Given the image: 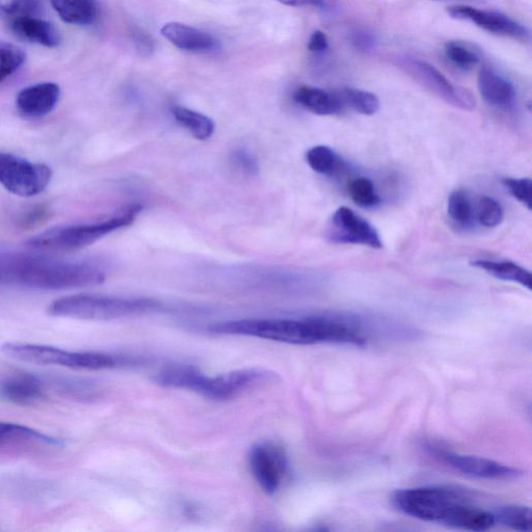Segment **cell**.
<instances>
[{
  "mask_svg": "<svg viewBox=\"0 0 532 532\" xmlns=\"http://www.w3.org/2000/svg\"><path fill=\"white\" fill-rule=\"evenodd\" d=\"M162 35L174 46L191 52H206L218 47V41L192 26L170 22L163 26Z\"/></svg>",
  "mask_w": 532,
  "mask_h": 532,
  "instance_id": "e0dca14e",
  "label": "cell"
},
{
  "mask_svg": "<svg viewBox=\"0 0 532 532\" xmlns=\"http://www.w3.org/2000/svg\"><path fill=\"white\" fill-rule=\"evenodd\" d=\"M353 45L361 50H369L375 45V40L365 32H356L352 36Z\"/></svg>",
  "mask_w": 532,
  "mask_h": 532,
  "instance_id": "74e56055",
  "label": "cell"
},
{
  "mask_svg": "<svg viewBox=\"0 0 532 532\" xmlns=\"http://www.w3.org/2000/svg\"><path fill=\"white\" fill-rule=\"evenodd\" d=\"M2 353L16 361L41 366H63L71 369L105 370L130 364L127 358L101 352H71L49 345L8 342Z\"/></svg>",
  "mask_w": 532,
  "mask_h": 532,
  "instance_id": "52a82bcc",
  "label": "cell"
},
{
  "mask_svg": "<svg viewBox=\"0 0 532 532\" xmlns=\"http://www.w3.org/2000/svg\"><path fill=\"white\" fill-rule=\"evenodd\" d=\"M61 19L73 25H90L98 17L96 0H50Z\"/></svg>",
  "mask_w": 532,
  "mask_h": 532,
  "instance_id": "ffe728a7",
  "label": "cell"
},
{
  "mask_svg": "<svg viewBox=\"0 0 532 532\" xmlns=\"http://www.w3.org/2000/svg\"><path fill=\"white\" fill-rule=\"evenodd\" d=\"M232 161L239 169L248 175L255 176L260 172L257 158L248 149H236L232 153Z\"/></svg>",
  "mask_w": 532,
  "mask_h": 532,
  "instance_id": "836d02e7",
  "label": "cell"
},
{
  "mask_svg": "<svg viewBox=\"0 0 532 532\" xmlns=\"http://www.w3.org/2000/svg\"><path fill=\"white\" fill-rule=\"evenodd\" d=\"M328 237L335 244L383 248L382 239L376 228L348 207H340L335 211Z\"/></svg>",
  "mask_w": 532,
  "mask_h": 532,
  "instance_id": "7c38bea8",
  "label": "cell"
},
{
  "mask_svg": "<svg viewBox=\"0 0 532 532\" xmlns=\"http://www.w3.org/2000/svg\"><path fill=\"white\" fill-rule=\"evenodd\" d=\"M208 331L219 335L247 336L296 345H353L357 341L355 328L342 314L313 315L300 319H238L210 326Z\"/></svg>",
  "mask_w": 532,
  "mask_h": 532,
  "instance_id": "6da1fadb",
  "label": "cell"
},
{
  "mask_svg": "<svg viewBox=\"0 0 532 532\" xmlns=\"http://www.w3.org/2000/svg\"><path fill=\"white\" fill-rule=\"evenodd\" d=\"M404 67L417 82L448 104L464 111H473L476 102L472 94L454 84L434 66L420 60H407Z\"/></svg>",
  "mask_w": 532,
  "mask_h": 532,
  "instance_id": "8fae6325",
  "label": "cell"
},
{
  "mask_svg": "<svg viewBox=\"0 0 532 532\" xmlns=\"http://www.w3.org/2000/svg\"><path fill=\"white\" fill-rule=\"evenodd\" d=\"M249 465L264 493L274 495L280 490L288 469L283 448L275 443L256 444L249 452Z\"/></svg>",
  "mask_w": 532,
  "mask_h": 532,
  "instance_id": "30bf717a",
  "label": "cell"
},
{
  "mask_svg": "<svg viewBox=\"0 0 532 532\" xmlns=\"http://www.w3.org/2000/svg\"><path fill=\"white\" fill-rule=\"evenodd\" d=\"M46 397V384L31 374H16L0 381V399L19 406H31Z\"/></svg>",
  "mask_w": 532,
  "mask_h": 532,
  "instance_id": "5bb4252c",
  "label": "cell"
},
{
  "mask_svg": "<svg viewBox=\"0 0 532 532\" xmlns=\"http://www.w3.org/2000/svg\"><path fill=\"white\" fill-rule=\"evenodd\" d=\"M172 114L196 140L206 141L214 136L216 125L209 117L178 105L174 106Z\"/></svg>",
  "mask_w": 532,
  "mask_h": 532,
  "instance_id": "603a6c76",
  "label": "cell"
},
{
  "mask_svg": "<svg viewBox=\"0 0 532 532\" xmlns=\"http://www.w3.org/2000/svg\"><path fill=\"white\" fill-rule=\"evenodd\" d=\"M477 86L483 99L494 108L504 111L514 108L516 102L514 86L493 69L489 67L481 69Z\"/></svg>",
  "mask_w": 532,
  "mask_h": 532,
  "instance_id": "2e32d148",
  "label": "cell"
},
{
  "mask_svg": "<svg viewBox=\"0 0 532 532\" xmlns=\"http://www.w3.org/2000/svg\"><path fill=\"white\" fill-rule=\"evenodd\" d=\"M42 0H0V18L12 22L26 17H39Z\"/></svg>",
  "mask_w": 532,
  "mask_h": 532,
  "instance_id": "f1b7e54d",
  "label": "cell"
},
{
  "mask_svg": "<svg viewBox=\"0 0 532 532\" xmlns=\"http://www.w3.org/2000/svg\"><path fill=\"white\" fill-rule=\"evenodd\" d=\"M445 56L454 66L471 70L481 61L480 52L473 45L462 41H450L445 45Z\"/></svg>",
  "mask_w": 532,
  "mask_h": 532,
  "instance_id": "83f0119b",
  "label": "cell"
},
{
  "mask_svg": "<svg viewBox=\"0 0 532 532\" xmlns=\"http://www.w3.org/2000/svg\"><path fill=\"white\" fill-rule=\"evenodd\" d=\"M495 523L511 529L530 532L532 529L531 512L521 505H504L493 511Z\"/></svg>",
  "mask_w": 532,
  "mask_h": 532,
  "instance_id": "484cf974",
  "label": "cell"
},
{
  "mask_svg": "<svg viewBox=\"0 0 532 532\" xmlns=\"http://www.w3.org/2000/svg\"><path fill=\"white\" fill-rule=\"evenodd\" d=\"M471 265L499 280L517 283L531 290V274L515 262L478 259L471 261Z\"/></svg>",
  "mask_w": 532,
  "mask_h": 532,
  "instance_id": "44dd1931",
  "label": "cell"
},
{
  "mask_svg": "<svg viewBox=\"0 0 532 532\" xmlns=\"http://www.w3.org/2000/svg\"><path fill=\"white\" fill-rule=\"evenodd\" d=\"M25 61V52L20 47L0 41V84L17 72Z\"/></svg>",
  "mask_w": 532,
  "mask_h": 532,
  "instance_id": "1f68e13d",
  "label": "cell"
},
{
  "mask_svg": "<svg viewBox=\"0 0 532 532\" xmlns=\"http://www.w3.org/2000/svg\"><path fill=\"white\" fill-rule=\"evenodd\" d=\"M51 177V169L44 164L0 152V184L16 196L30 198L43 193Z\"/></svg>",
  "mask_w": 532,
  "mask_h": 532,
  "instance_id": "ba28073f",
  "label": "cell"
},
{
  "mask_svg": "<svg viewBox=\"0 0 532 532\" xmlns=\"http://www.w3.org/2000/svg\"><path fill=\"white\" fill-rule=\"evenodd\" d=\"M329 48V41L327 36L321 32H314L309 40L308 49L312 52H324Z\"/></svg>",
  "mask_w": 532,
  "mask_h": 532,
  "instance_id": "d590c367",
  "label": "cell"
},
{
  "mask_svg": "<svg viewBox=\"0 0 532 532\" xmlns=\"http://www.w3.org/2000/svg\"><path fill=\"white\" fill-rule=\"evenodd\" d=\"M306 161L314 172L325 176H333L342 166L340 157L328 146L311 148L306 153Z\"/></svg>",
  "mask_w": 532,
  "mask_h": 532,
  "instance_id": "4316f807",
  "label": "cell"
},
{
  "mask_svg": "<svg viewBox=\"0 0 532 532\" xmlns=\"http://www.w3.org/2000/svg\"><path fill=\"white\" fill-rule=\"evenodd\" d=\"M469 501L467 493L447 486L402 489L392 496L395 508L405 515L445 526L462 505Z\"/></svg>",
  "mask_w": 532,
  "mask_h": 532,
  "instance_id": "8992f818",
  "label": "cell"
},
{
  "mask_svg": "<svg viewBox=\"0 0 532 532\" xmlns=\"http://www.w3.org/2000/svg\"><path fill=\"white\" fill-rule=\"evenodd\" d=\"M142 210L141 204H133L99 222L53 228L32 237L26 245L43 251L81 250L98 242L104 236L135 223Z\"/></svg>",
  "mask_w": 532,
  "mask_h": 532,
  "instance_id": "5b68a950",
  "label": "cell"
},
{
  "mask_svg": "<svg viewBox=\"0 0 532 532\" xmlns=\"http://www.w3.org/2000/svg\"><path fill=\"white\" fill-rule=\"evenodd\" d=\"M154 380L166 388L193 391L211 401L224 402L254 387L275 381V374L255 367L208 377L195 366L171 365L159 371Z\"/></svg>",
  "mask_w": 532,
  "mask_h": 532,
  "instance_id": "3957f363",
  "label": "cell"
},
{
  "mask_svg": "<svg viewBox=\"0 0 532 532\" xmlns=\"http://www.w3.org/2000/svg\"><path fill=\"white\" fill-rule=\"evenodd\" d=\"M451 18L470 21L489 33L517 40L529 39V32L522 24L507 15L475 9L469 6H452L447 9Z\"/></svg>",
  "mask_w": 532,
  "mask_h": 532,
  "instance_id": "4fadbf2b",
  "label": "cell"
},
{
  "mask_svg": "<svg viewBox=\"0 0 532 532\" xmlns=\"http://www.w3.org/2000/svg\"><path fill=\"white\" fill-rule=\"evenodd\" d=\"M162 303L148 298H121L99 295H75L52 302V316L82 319V321H115L155 313Z\"/></svg>",
  "mask_w": 532,
  "mask_h": 532,
  "instance_id": "277c9868",
  "label": "cell"
},
{
  "mask_svg": "<svg viewBox=\"0 0 532 532\" xmlns=\"http://www.w3.org/2000/svg\"><path fill=\"white\" fill-rule=\"evenodd\" d=\"M475 221L486 228L499 226L504 219L501 204L492 197L482 196L474 206Z\"/></svg>",
  "mask_w": 532,
  "mask_h": 532,
  "instance_id": "4dcf8cb0",
  "label": "cell"
},
{
  "mask_svg": "<svg viewBox=\"0 0 532 532\" xmlns=\"http://www.w3.org/2000/svg\"><path fill=\"white\" fill-rule=\"evenodd\" d=\"M432 456L455 470L480 480L512 481L522 473L516 468L485 458L460 454L440 445L428 443L425 445Z\"/></svg>",
  "mask_w": 532,
  "mask_h": 532,
  "instance_id": "9c48e42d",
  "label": "cell"
},
{
  "mask_svg": "<svg viewBox=\"0 0 532 532\" xmlns=\"http://www.w3.org/2000/svg\"><path fill=\"white\" fill-rule=\"evenodd\" d=\"M348 191L352 200L362 208H374L381 203L376 186L369 178L358 177L353 179L349 183Z\"/></svg>",
  "mask_w": 532,
  "mask_h": 532,
  "instance_id": "f546056e",
  "label": "cell"
},
{
  "mask_svg": "<svg viewBox=\"0 0 532 532\" xmlns=\"http://www.w3.org/2000/svg\"><path fill=\"white\" fill-rule=\"evenodd\" d=\"M295 100L307 111L318 116H334L344 108L337 93L314 87H301L295 93Z\"/></svg>",
  "mask_w": 532,
  "mask_h": 532,
  "instance_id": "d6986e66",
  "label": "cell"
},
{
  "mask_svg": "<svg viewBox=\"0 0 532 532\" xmlns=\"http://www.w3.org/2000/svg\"><path fill=\"white\" fill-rule=\"evenodd\" d=\"M105 278V273L89 262L0 258V284L59 290L97 286Z\"/></svg>",
  "mask_w": 532,
  "mask_h": 532,
  "instance_id": "7a4b0ae2",
  "label": "cell"
},
{
  "mask_svg": "<svg viewBox=\"0 0 532 532\" xmlns=\"http://www.w3.org/2000/svg\"><path fill=\"white\" fill-rule=\"evenodd\" d=\"M11 30L19 38L48 48L61 44L62 38L56 26L39 17H26L10 22Z\"/></svg>",
  "mask_w": 532,
  "mask_h": 532,
  "instance_id": "ac0fdd59",
  "label": "cell"
},
{
  "mask_svg": "<svg viewBox=\"0 0 532 532\" xmlns=\"http://www.w3.org/2000/svg\"><path fill=\"white\" fill-rule=\"evenodd\" d=\"M133 43L143 57H150L154 51L153 40L144 32L136 31L133 33Z\"/></svg>",
  "mask_w": 532,
  "mask_h": 532,
  "instance_id": "e575fe53",
  "label": "cell"
},
{
  "mask_svg": "<svg viewBox=\"0 0 532 532\" xmlns=\"http://www.w3.org/2000/svg\"><path fill=\"white\" fill-rule=\"evenodd\" d=\"M61 89L57 84L43 83L23 89L17 96L19 113L26 118L49 115L59 103Z\"/></svg>",
  "mask_w": 532,
  "mask_h": 532,
  "instance_id": "9a60e30c",
  "label": "cell"
},
{
  "mask_svg": "<svg viewBox=\"0 0 532 532\" xmlns=\"http://www.w3.org/2000/svg\"><path fill=\"white\" fill-rule=\"evenodd\" d=\"M344 109L364 115H376L380 111V100L374 94L359 89H344L337 93Z\"/></svg>",
  "mask_w": 532,
  "mask_h": 532,
  "instance_id": "cb8c5ba5",
  "label": "cell"
},
{
  "mask_svg": "<svg viewBox=\"0 0 532 532\" xmlns=\"http://www.w3.org/2000/svg\"><path fill=\"white\" fill-rule=\"evenodd\" d=\"M279 3L288 7H313V8H325L327 0H278Z\"/></svg>",
  "mask_w": 532,
  "mask_h": 532,
  "instance_id": "8d00e7d4",
  "label": "cell"
},
{
  "mask_svg": "<svg viewBox=\"0 0 532 532\" xmlns=\"http://www.w3.org/2000/svg\"><path fill=\"white\" fill-rule=\"evenodd\" d=\"M503 185L513 198L531 210L532 181L530 178H505Z\"/></svg>",
  "mask_w": 532,
  "mask_h": 532,
  "instance_id": "d6a6232c",
  "label": "cell"
},
{
  "mask_svg": "<svg viewBox=\"0 0 532 532\" xmlns=\"http://www.w3.org/2000/svg\"><path fill=\"white\" fill-rule=\"evenodd\" d=\"M17 442H30L48 446H62L64 441L25 427L18 423L0 421V446Z\"/></svg>",
  "mask_w": 532,
  "mask_h": 532,
  "instance_id": "7402d4cb",
  "label": "cell"
},
{
  "mask_svg": "<svg viewBox=\"0 0 532 532\" xmlns=\"http://www.w3.org/2000/svg\"><path fill=\"white\" fill-rule=\"evenodd\" d=\"M447 212L451 222L460 229H470L474 224V205L468 194L463 190L450 194Z\"/></svg>",
  "mask_w": 532,
  "mask_h": 532,
  "instance_id": "d4e9b609",
  "label": "cell"
}]
</instances>
